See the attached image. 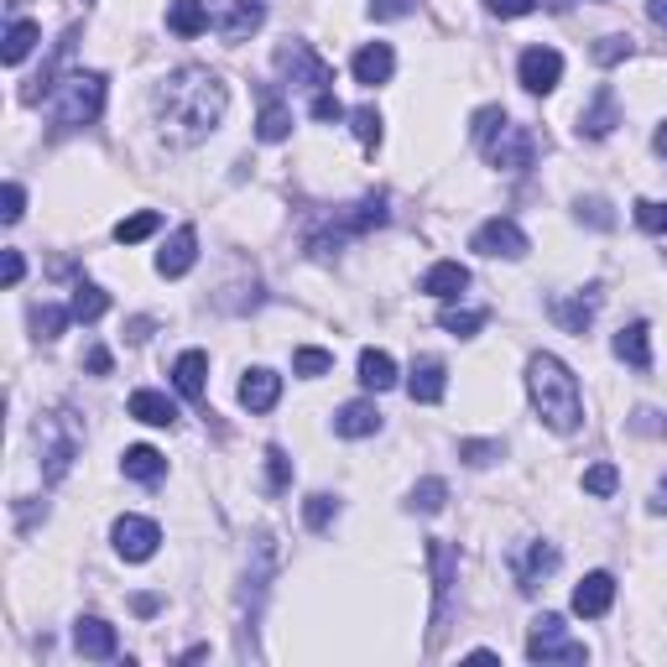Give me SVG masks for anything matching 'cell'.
<instances>
[{
	"instance_id": "1",
	"label": "cell",
	"mask_w": 667,
	"mask_h": 667,
	"mask_svg": "<svg viewBox=\"0 0 667 667\" xmlns=\"http://www.w3.org/2000/svg\"><path fill=\"white\" fill-rule=\"evenodd\" d=\"M151 105H157L162 142L198 146L204 136H215L219 131V120H225V110H230V89H225L219 73L189 63V69H172L162 84H157Z\"/></svg>"
},
{
	"instance_id": "2",
	"label": "cell",
	"mask_w": 667,
	"mask_h": 667,
	"mask_svg": "<svg viewBox=\"0 0 667 667\" xmlns=\"http://www.w3.org/2000/svg\"><path fill=\"white\" fill-rule=\"evenodd\" d=\"M526 391H532L537 417H543L553 433H573L579 423H584L579 376H573L558 355H532V360H526Z\"/></svg>"
},
{
	"instance_id": "3",
	"label": "cell",
	"mask_w": 667,
	"mask_h": 667,
	"mask_svg": "<svg viewBox=\"0 0 667 667\" xmlns=\"http://www.w3.org/2000/svg\"><path fill=\"white\" fill-rule=\"evenodd\" d=\"M105 110V73H69L58 78L48 95V116L58 131H78V125H95Z\"/></svg>"
},
{
	"instance_id": "4",
	"label": "cell",
	"mask_w": 667,
	"mask_h": 667,
	"mask_svg": "<svg viewBox=\"0 0 667 667\" xmlns=\"http://www.w3.org/2000/svg\"><path fill=\"white\" fill-rule=\"evenodd\" d=\"M376 225H386V193H365L360 204L339 209V215H333L324 230H313V235H308V251L318 256V262H329V256H339V251H344V240L365 235V230H376Z\"/></svg>"
},
{
	"instance_id": "5",
	"label": "cell",
	"mask_w": 667,
	"mask_h": 667,
	"mask_svg": "<svg viewBox=\"0 0 667 667\" xmlns=\"http://www.w3.org/2000/svg\"><path fill=\"white\" fill-rule=\"evenodd\" d=\"M84 449V428H78V417H73L69 407H58L43 417V480L58 485V480L69 475V464L78 459Z\"/></svg>"
},
{
	"instance_id": "6",
	"label": "cell",
	"mask_w": 667,
	"mask_h": 667,
	"mask_svg": "<svg viewBox=\"0 0 667 667\" xmlns=\"http://www.w3.org/2000/svg\"><path fill=\"white\" fill-rule=\"evenodd\" d=\"M526 657H532V663H584V657H590V646L573 642L569 626H563L558 616H543V620H532Z\"/></svg>"
},
{
	"instance_id": "7",
	"label": "cell",
	"mask_w": 667,
	"mask_h": 667,
	"mask_svg": "<svg viewBox=\"0 0 667 667\" xmlns=\"http://www.w3.org/2000/svg\"><path fill=\"white\" fill-rule=\"evenodd\" d=\"M277 69H282L287 84H298V89H308V95L333 89V69L308 48V43H287V48H277Z\"/></svg>"
},
{
	"instance_id": "8",
	"label": "cell",
	"mask_w": 667,
	"mask_h": 667,
	"mask_svg": "<svg viewBox=\"0 0 667 667\" xmlns=\"http://www.w3.org/2000/svg\"><path fill=\"white\" fill-rule=\"evenodd\" d=\"M204 5H209V26L225 43H245L266 22V0H204Z\"/></svg>"
},
{
	"instance_id": "9",
	"label": "cell",
	"mask_w": 667,
	"mask_h": 667,
	"mask_svg": "<svg viewBox=\"0 0 667 667\" xmlns=\"http://www.w3.org/2000/svg\"><path fill=\"white\" fill-rule=\"evenodd\" d=\"M470 245H475L480 256H500V262H522L526 251H532V240H526V230L517 219H485Z\"/></svg>"
},
{
	"instance_id": "10",
	"label": "cell",
	"mask_w": 667,
	"mask_h": 667,
	"mask_svg": "<svg viewBox=\"0 0 667 667\" xmlns=\"http://www.w3.org/2000/svg\"><path fill=\"white\" fill-rule=\"evenodd\" d=\"M485 157H490V167H500V172H526V167L537 162V136H532L526 125H511V120H506V131L485 146Z\"/></svg>"
},
{
	"instance_id": "11",
	"label": "cell",
	"mask_w": 667,
	"mask_h": 667,
	"mask_svg": "<svg viewBox=\"0 0 667 667\" xmlns=\"http://www.w3.org/2000/svg\"><path fill=\"white\" fill-rule=\"evenodd\" d=\"M110 537H116V553L125 563H146L151 553L162 548V526L151 522V517H120Z\"/></svg>"
},
{
	"instance_id": "12",
	"label": "cell",
	"mask_w": 667,
	"mask_h": 667,
	"mask_svg": "<svg viewBox=\"0 0 667 667\" xmlns=\"http://www.w3.org/2000/svg\"><path fill=\"white\" fill-rule=\"evenodd\" d=\"M517 73H522V89H526V95H553V89H558V78H563V52L526 48L522 63H517Z\"/></svg>"
},
{
	"instance_id": "13",
	"label": "cell",
	"mask_w": 667,
	"mask_h": 667,
	"mask_svg": "<svg viewBox=\"0 0 667 667\" xmlns=\"http://www.w3.org/2000/svg\"><path fill=\"white\" fill-rule=\"evenodd\" d=\"M428 563H433V631H438V626H444V610H449V590H453L459 553H453L444 537H428Z\"/></svg>"
},
{
	"instance_id": "14",
	"label": "cell",
	"mask_w": 667,
	"mask_h": 667,
	"mask_svg": "<svg viewBox=\"0 0 667 667\" xmlns=\"http://www.w3.org/2000/svg\"><path fill=\"white\" fill-rule=\"evenodd\" d=\"M620 125V105H616V89L610 84H599L595 99L579 110V136H590V142H599V136H610Z\"/></svg>"
},
{
	"instance_id": "15",
	"label": "cell",
	"mask_w": 667,
	"mask_h": 667,
	"mask_svg": "<svg viewBox=\"0 0 667 667\" xmlns=\"http://www.w3.org/2000/svg\"><path fill=\"white\" fill-rule=\"evenodd\" d=\"M616 605V579L599 569V573H584L579 579V590H573V616H584V620H599L605 610Z\"/></svg>"
},
{
	"instance_id": "16",
	"label": "cell",
	"mask_w": 667,
	"mask_h": 667,
	"mask_svg": "<svg viewBox=\"0 0 667 667\" xmlns=\"http://www.w3.org/2000/svg\"><path fill=\"white\" fill-rule=\"evenodd\" d=\"M444 391H449V371H444V360L423 355L417 365H412V376H407V397H412V402H423V407H433V402H444Z\"/></svg>"
},
{
	"instance_id": "17",
	"label": "cell",
	"mask_w": 667,
	"mask_h": 667,
	"mask_svg": "<svg viewBox=\"0 0 667 667\" xmlns=\"http://www.w3.org/2000/svg\"><path fill=\"white\" fill-rule=\"evenodd\" d=\"M193 262H198V230H193V225H178V230L167 235V245L157 251V271H162V277H183V271H193Z\"/></svg>"
},
{
	"instance_id": "18",
	"label": "cell",
	"mask_w": 667,
	"mask_h": 667,
	"mask_svg": "<svg viewBox=\"0 0 667 667\" xmlns=\"http://www.w3.org/2000/svg\"><path fill=\"white\" fill-rule=\"evenodd\" d=\"M73 646H78V657H95V663H105V657H116V626L110 620H99V616H84L78 626H73Z\"/></svg>"
},
{
	"instance_id": "19",
	"label": "cell",
	"mask_w": 667,
	"mask_h": 667,
	"mask_svg": "<svg viewBox=\"0 0 667 667\" xmlns=\"http://www.w3.org/2000/svg\"><path fill=\"white\" fill-rule=\"evenodd\" d=\"M277 397H282V376L277 371H266V365L245 371V381H240V407L245 412H271Z\"/></svg>"
},
{
	"instance_id": "20",
	"label": "cell",
	"mask_w": 667,
	"mask_h": 667,
	"mask_svg": "<svg viewBox=\"0 0 667 667\" xmlns=\"http://www.w3.org/2000/svg\"><path fill=\"white\" fill-rule=\"evenodd\" d=\"M553 569H558V548H553V543H526L522 563H517V584H522V595H532Z\"/></svg>"
},
{
	"instance_id": "21",
	"label": "cell",
	"mask_w": 667,
	"mask_h": 667,
	"mask_svg": "<svg viewBox=\"0 0 667 667\" xmlns=\"http://www.w3.org/2000/svg\"><path fill=\"white\" fill-rule=\"evenodd\" d=\"M376 428H381L376 402H344L333 412V433H339V438H371Z\"/></svg>"
},
{
	"instance_id": "22",
	"label": "cell",
	"mask_w": 667,
	"mask_h": 667,
	"mask_svg": "<svg viewBox=\"0 0 667 667\" xmlns=\"http://www.w3.org/2000/svg\"><path fill=\"white\" fill-rule=\"evenodd\" d=\"M391 73H397V52L386 48V43H365V48L355 52V78L360 84H371V89H376V84H386Z\"/></svg>"
},
{
	"instance_id": "23",
	"label": "cell",
	"mask_w": 667,
	"mask_h": 667,
	"mask_svg": "<svg viewBox=\"0 0 667 667\" xmlns=\"http://www.w3.org/2000/svg\"><path fill=\"white\" fill-rule=\"evenodd\" d=\"M204 376H209V355H204V350H183L178 365H172V386H178L189 402H204Z\"/></svg>"
},
{
	"instance_id": "24",
	"label": "cell",
	"mask_w": 667,
	"mask_h": 667,
	"mask_svg": "<svg viewBox=\"0 0 667 667\" xmlns=\"http://www.w3.org/2000/svg\"><path fill=\"white\" fill-rule=\"evenodd\" d=\"M256 136H262L266 146H277V142H287V136H292V110H287L282 99L271 95V89H266L262 95V116H256Z\"/></svg>"
},
{
	"instance_id": "25",
	"label": "cell",
	"mask_w": 667,
	"mask_h": 667,
	"mask_svg": "<svg viewBox=\"0 0 667 667\" xmlns=\"http://www.w3.org/2000/svg\"><path fill=\"white\" fill-rule=\"evenodd\" d=\"M120 470L131 480H142V485H157V480L167 475V459L151 444H131V449L120 453Z\"/></svg>"
},
{
	"instance_id": "26",
	"label": "cell",
	"mask_w": 667,
	"mask_h": 667,
	"mask_svg": "<svg viewBox=\"0 0 667 667\" xmlns=\"http://www.w3.org/2000/svg\"><path fill=\"white\" fill-rule=\"evenodd\" d=\"M616 355L626 360V365H636V371H652V329H646L642 318L616 333Z\"/></svg>"
},
{
	"instance_id": "27",
	"label": "cell",
	"mask_w": 667,
	"mask_h": 667,
	"mask_svg": "<svg viewBox=\"0 0 667 667\" xmlns=\"http://www.w3.org/2000/svg\"><path fill=\"white\" fill-rule=\"evenodd\" d=\"M595 308H599V292L590 287V292H579V298H563V303H553V318L563 324L569 333H584L590 324H595Z\"/></svg>"
},
{
	"instance_id": "28",
	"label": "cell",
	"mask_w": 667,
	"mask_h": 667,
	"mask_svg": "<svg viewBox=\"0 0 667 667\" xmlns=\"http://www.w3.org/2000/svg\"><path fill=\"white\" fill-rule=\"evenodd\" d=\"M131 417H136V423H151V428H172V423H178V407L167 402L162 391H131Z\"/></svg>"
},
{
	"instance_id": "29",
	"label": "cell",
	"mask_w": 667,
	"mask_h": 667,
	"mask_svg": "<svg viewBox=\"0 0 667 667\" xmlns=\"http://www.w3.org/2000/svg\"><path fill=\"white\" fill-rule=\"evenodd\" d=\"M464 287H470V271L459 262H438V266H428V277H423V292H428V298H444V303H453Z\"/></svg>"
},
{
	"instance_id": "30",
	"label": "cell",
	"mask_w": 667,
	"mask_h": 667,
	"mask_svg": "<svg viewBox=\"0 0 667 667\" xmlns=\"http://www.w3.org/2000/svg\"><path fill=\"white\" fill-rule=\"evenodd\" d=\"M360 386L365 391H391L397 386V360L386 350H360Z\"/></svg>"
},
{
	"instance_id": "31",
	"label": "cell",
	"mask_w": 667,
	"mask_h": 667,
	"mask_svg": "<svg viewBox=\"0 0 667 667\" xmlns=\"http://www.w3.org/2000/svg\"><path fill=\"white\" fill-rule=\"evenodd\" d=\"M167 26L178 37H198V32H209V5L204 0H172L167 5Z\"/></svg>"
},
{
	"instance_id": "32",
	"label": "cell",
	"mask_w": 667,
	"mask_h": 667,
	"mask_svg": "<svg viewBox=\"0 0 667 667\" xmlns=\"http://www.w3.org/2000/svg\"><path fill=\"white\" fill-rule=\"evenodd\" d=\"M37 37H43V26L26 22V16H16V22L5 26V63L16 69V63H26V52L37 48Z\"/></svg>"
},
{
	"instance_id": "33",
	"label": "cell",
	"mask_w": 667,
	"mask_h": 667,
	"mask_svg": "<svg viewBox=\"0 0 667 667\" xmlns=\"http://www.w3.org/2000/svg\"><path fill=\"white\" fill-rule=\"evenodd\" d=\"M73 318L78 324H95V318H105V308H110V292L105 287H95V282H78L73 287Z\"/></svg>"
},
{
	"instance_id": "34",
	"label": "cell",
	"mask_w": 667,
	"mask_h": 667,
	"mask_svg": "<svg viewBox=\"0 0 667 667\" xmlns=\"http://www.w3.org/2000/svg\"><path fill=\"white\" fill-rule=\"evenodd\" d=\"M157 230H162V215H157V209H142V215H125L116 225V240L120 245H142L146 235H157Z\"/></svg>"
},
{
	"instance_id": "35",
	"label": "cell",
	"mask_w": 667,
	"mask_h": 667,
	"mask_svg": "<svg viewBox=\"0 0 667 667\" xmlns=\"http://www.w3.org/2000/svg\"><path fill=\"white\" fill-rule=\"evenodd\" d=\"M500 131H506V110H500V105H485V110H475V120H470V136H475L480 151L496 142Z\"/></svg>"
},
{
	"instance_id": "36",
	"label": "cell",
	"mask_w": 667,
	"mask_h": 667,
	"mask_svg": "<svg viewBox=\"0 0 667 667\" xmlns=\"http://www.w3.org/2000/svg\"><path fill=\"white\" fill-rule=\"evenodd\" d=\"M350 125H355V142L365 146V151H376V146H381V116H376V105L350 110Z\"/></svg>"
},
{
	"instance_id": "37",
	"label": "cell",
	"mask_w": 667,
	"mask_h": 667,
	"mask_svg": "<svg viewBox=\"0 0 667 667\" xmlns=\"http://www.w3.org/2000/svg\"><path fill=\"white\" fill-rule=\"evenodd\" d=\"M69 324H73V308H52V303L32 308V329H37V339H58Z\"/></svg>"
},
{
	"instance_id": "38",
	"label": "cell",
	"mask_w": 667,
	"mask_h": 667,
	"mask_svg": "<svg viewBox=\"0 0 667 667\" xmlns=\"http://www.w3.org/2000/svg\"><path fill=\"white\" fill-rule=\"evenodd\" d=\"M444 500H449V485H444V480H423V485L412 490L407 506H412V511H423V517H433V511H444Z\"/></svg>"
},
{
	"instance_id": "39",
	"label": "cell",
	"mask_w": 667,
	"mask_h": 667,
	"mask_svg": "<svg viewBox=\"0 0 667 667\" xmlns=\"http://www.w3.org/2000/svg\"><path fill=\"white\" fill-rule=\"evenodd\" d=\"M459 459H464L470 470H485V464L500 459V444L496 438H464V444H459Z\"/></svg>"
},
{
	"instance_id": "40",
	"label": "cell",
	"mask_w": 667,
	"mask_h": 667,
	"mask_svg": "<svg viewBox=\"0 0 667 667\" xmlns=\"http://www.w3.org/2000/svg\"><path fill=\"white\" fill-rule=\"evenodd\" d=\"M449 333H459V339H470V333L485 329V313L480 308H444V318H438Z\"/></svg>"
},
{
	"instance_id": "41",
	"label": "cell",
	"mask_w": 667,
	"mask_h": 667,
	"mask_svg": "<svg viewBox=\"0 0 667 667\" xmlns=\"http://www.w3.org/2000/svg\"><path fill=\"white\" fill-rule=\"evenodd\" d=\"M333 517H339V500H333V496H324V490L303 500V522H308L313 532H324V526H329Z\"/></svg>"
},
{
	"instance_id": "42",
	"label": "cell",
	"mask_w": 667,
	"mask_h": 667,
	"mask_svg": "<svg viewBox=\"0 0 667 667\" xmlns=\"http://www.w3.org/2000/svg\"><path fill=\"white\" fill-rule=\"evenodd\" d=\"M292 371H298V376H329L333 355H329V350H313V344H303V350L292 355Z\"/></svg>"
},
{
	"instance_id": "43",
	"label": "cell",
	"mask_w": 667,
	"mask_h": 667,
	"mask_svg": "<svg viewBox=\"0 0 667 667\" xmlns=\"http://www.w3.org/2000/svg\"><path fill=\"white\" fill-rule=\"evenodd\" d=\"M292 485V459H287V449H266V490H287Z\"/></svg>"
},
{
	"instance_id": "44",
	"label": "cell",
	"mask_w": 667,
	"mask_h": 667,
	"mask_svg": "<svg viewBox=\"0 0 667 667\" xmlns=\"http://www.w3.org/2000/svg\"><path fill=\"white\" fill-rule=\"evenodd\" d=\"M636 225H642L646 235H667V204H657V198H636Z\"/></svg>"
},
{
	"instance_id": "45",
	"label": "cell",
	"mask_w": 667,
	"mask_h": 667,
	"mask_svg": "<svg viewBox=\"0 0 667 667\" xmlns=\"http://www.w3.org/2000/svg\"><path fill=\"white\" fill-rule=\"evenodd\" d=\"M616 485H620L616 464H595V470H584V490H590V496H616Z\"/></svg>"
},
{
	"instance_id": "46",
	"label": "cell",
	"mask_w": 667,
	"mask_h": 667,
	"mask_svg": "<svg viewBox=\"0 0 667 667\" xmlns=\"http://www.w3.org/2000/svg\"><path fill=\"white\" fill-rule=\"evenodd\" d=\"M620 58H631V43H626V37H599V43H595V63H599V69H616Z\"/></svg>"
},
{
	"instance_id": "47",
	"label": "cell",
	"mask_w": 667,
	"mask_h": 667,
	"mask_svg": "<svg viewBox=\"0 0 667 667\" xmlns=\"http://www.w3.org/2000/svg\"><path fill=\"white\" fill-rule=\"evenodd\" d=\"M579 219H590L595 230H610V225H616V215H610L605 198H579Z\"/></svg>"
},
{
	"instance_id": "48",
	"label": "cell",
	"mask_w": 667,
	"mask_h": 667,
	"mask_svg": "<svg viewBox=\"0 0 667 667\" xmlns=\"http://www.w3.org/2000/svg\"><path fill=\"white\" fill-rule=\"evenodd\" d=\"M308 116H313V120H344V116H350V110H344V105L333 99V89H324V95H313Z\"/></svg>"
},
{
	"instance_id": "49",
	"label": "cell",
	"mask_w": 667,
	"mask_h": 667,
	"mask_svg": "<svg viewBox=\"0 0 667 667\" xmlns=\"http://www.w3.org/2000/svg\"><path fill=\"white\" fill-rule=\"evenodd\" d=\"M371 16L376 22H402V16H412V0H371Z\"/></svg>"
},
{
	"instance_id": "50",
	"label": "cell",
	"mask_w": 667,
	"mask_h": 667,
	"mask_svg": "<svg viewBox=\"0 0 667 667\" xmlns=\"http://www.w3.org/2000/svg\"><path fill=\"white\" fill-rule=\"evenodd\" d=\"M22 215H26V189L22 183H5V209H0V219H5V225H16Z\"/></svg>"
},
{
	"instance_id": "51",
	"label": "cell",
	"mask_w": 667,
	"mask_h": 667,
	"mask_svg": "<svg viewBox=\"0 0 667 667\" xmlns=\"http://www.w3.org/2000/svg\"><path fill=\"white\" fill-rule=\"evenodd\" d=\"M532 5H537V0H485V11H490V16H526Z\"/></svg>"
},
{
	"instance_id": "52",
	"label": "cell",
	"mask_w": 667,
	"mask_h": 667,
	"mask_svg": "<svg viewBox=\"0 0 667 667\" xmlns=\"http://www.w3.org/2000/svg\"><path fill=\"white\" fill-rule=\"evenodd\" d=\"M22 271H26L22 251H5V287H16V282H22Z\"/></svg>"
},
{
	"instance_id": "53",
	"label": "cell",
	"mask_w": 667,
	"mask_h": 667,
	"mask_svg": "<svg viewBox=\"0 0 667 667\" xmlns=\"http://www.w3.org/2000/svg\"><path fill=\"white\" fill-rule=\"evenodd\" d=\"M84 365H89L95 376H105V371H110V350H89V360H84Z\"/></svg>"
},
{
	"instance_id": "54",
	"label": "cell",
	"mask_w": 667,
	"mask_h": 667,
	"mask_svg": "<svg viewBox=\"0 0 667 667\" xmlns=\"http://www.w3.org/2000/svg\"><path fill=\"white\" fill-rule=\"evenodd\" d=\"M157 605H162L157 595H136V610H142V616H157Z\"/></svg>"
},
{
	"instance_id": "55",
	"label": "cell",
	"mask_w": 667,
	"mask_h": 667,
	"mask_svg": "<svg viewBox=\"0 0 667 667\" xmlns=\"http://www.w3.org/2000/svg\"><path fill=\"white\" fill-rule=\"evenodd\" d=\"M652 511H657V517H663V511H667V480H663V485H657V490H652Z\"/></svg>"
},
{
	"instance_id": "56",
	"label": "cell",
	"mask_w": 667,
	"mask_h": 667,
	"mask_svg": "<svg viewBox=\"0 0 667 667\" xmlns=\"http://www.w3.org/2000/svg\"><path fill=\"white\" fill-rule=\"evenodd\" d=\"M646 11H652V22H657V26H667V0H652Z\"/></svg>"
},
{
	"instance_id": "57",
	"label": "cell",
	"mask_w": 667,
	"mask_h": 667,
	"mask_svg": "<svg viewBox=\"0 0 667 667\" xmlns=\"http://www.w3.org/2000/svg\"><path fill=\"white\" fill-rule=\"evenodd\" d=\"M652 146H657V151H667V125H657V136H652Z\"/></svg>"
},
{
	"instance_id": "58",
	"label": "cell",
	"mask_w": 667,
	"mask_h": 667,
	"mask_svg": "<svg viewBox=\"0 0 667 667\" xmlns=\"http://www.w3.org/2000/svg\"><path fill=\"white\" fill-rule=\"evenodd\" d=\"M11 5H22V0H11Z\"/></svg>"
}]
</instances>
